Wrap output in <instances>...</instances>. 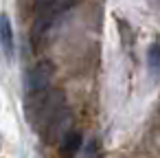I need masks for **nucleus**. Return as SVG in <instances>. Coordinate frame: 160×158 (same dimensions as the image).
Wrapping results in <instances>:
<instances>
[{
  "mask_svg": "<svg viewBox=\"0 0 160 158\" xmlns=\"http://www.w3.org/2000/svg\"><path fill=\"white\" fill-rule=\"evenodd\" d=\"M53 79V64L51 62H40L29 75H27V92L29 94H40L48 88Z\"/></svg>",
  "mask_w": 160,
  "mask_h": 158,
  "instance_id": "nucleus-1",
  "label": "nucleus"
},
{
  "mask_svg": "<svg viewBox=\"0 0 160 158\" xmlns=\"http://www.w3.org/2000/svg\"><path fill=\"white\" fill-rule=\"evenodd\" d=\"M0 46L7 59L13 57V31H11V20L7 13L0 16Z\"/></svg>",
  "mask_w": 160,
  "mask_h": 158,
  "instance_id": "nucleus-2",
  "label": "nucleus"
},
{
  "mask_svg": "<svg viewBox=\"0 0 160 158\" xmlns=\"http://www.w3.org/2000/svg\"><path fill=\"white\" fill-rule=\"evenodd\" d=\"M79 145H81V134L75 132V130H70V132L64 134V138H62V143H59V151H62L64 158H72V156L77 154Z\"/></svg>",
  "mask_w": 160,
  "mask_h": 158,
  "instance_id": "nucleus-3",
  "label": "nucleus"
},
{
  "mask_svg": "<svg viewBox=\"0 0 160 158\" xmlns=\"http://www.w3.org/2000/svg\"><path fill=\"white\" fill-rule=\"evenodd\" d=\"M149 66L153 73H158V44H151L149 48Z\"/></svg>",
  "mask_w": 160,
  "mask_h": 158,
  "instance_id": "nucleus-4",
  "label": "nucleus"
}]
</instances>
